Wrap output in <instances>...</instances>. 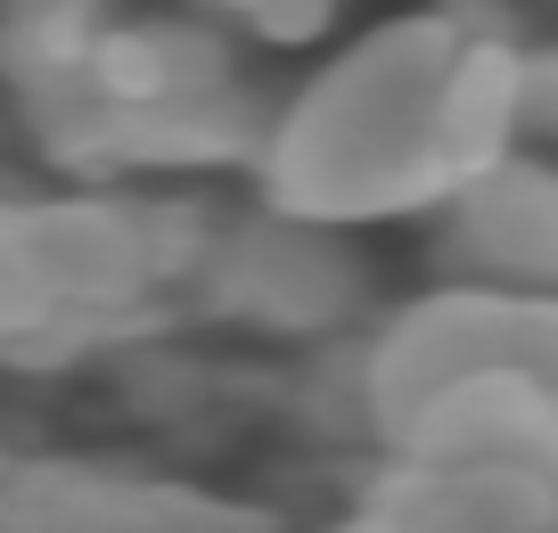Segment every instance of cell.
Returning a JSON list of instances; mask_svg holds the SVG:
<instances>
[{
	"label": "cell",
	"instance_id": "obj_8",
	"mask_svg": "<svg viewBox=\"0 0 558 533\" xmlns=\"http://www.w3.org/2000/svg\"><path fill=\"white\" fill-rule=\"evenodd\" d=\"M222 9H239L263 41H313L320 25H329L337 0H222Z\"/></svg>",
	"mask_w": 558,
	"mask_h": 533
},
{
	"label": "cell",
	"instance_id": "obj_5",
	"mask_svg": "<svg viewBox=\"0 0 558 533\" xmlns=\"http://www.w3.org/2000/svg\"><path fill=\"white\" fill-rule=\"evenodd\" d=\"M0 533H288L255 500L107 460H0Z\"/></svg>",
	"mask_w": 558,
	"mask_h": 533
},
{
	"label": "cell",
	"instance_id": "obj_9",
	"mask_svg": "<svg viewBox=\"0 0 558 533\" xmlns=\"http://www.w3.org/2000/svg\"><path fill=\"white\" fill-rule=\"evenodd\" d=\"M525 140H558V41H525Z\"/></svg>",
	"mask_w": 558,
	"mask_h": 533
},
{
	"label": "cell",
	"instance_id": "obj_2",
	"mask_svg": "<svg viewBox=\"0 0 558 533\" xmlns=\"http://www.w3.org/2000/svg\"><path fill=\"white\" fill-rule=\"evenodd\" d=\"M362 419L378 451L329 533H558V378L460 344L427 295L369 337Z\"/></svg>",
	"mask_w": 558,
	"mask_h": 533
},
{
	"label": "cell",
	"instance_id": "obj_4",
	"mask_svg": "<svg viewBox=\"0 0 558 533\" xmlns=\"http://www.w3.org/2000/svg\"><path fill=\"white\" fill-rule=\"evenodd\" d=\"M206 214L173 197L0 206V353H66L140 320L165 288H197Z\"/></svg>",
	"mask_w": 558,
	"mask_h": 533
},
{
	"label": "cell",
	"instance_id": "obj_7",
	"mask_svg": "<svg viewBox=\"0 0 558 533\" xmlns=\"http://www.w3.org/2000/svg\"><path fill=\"white\" fill-rule=\"evenodd\" d=\"M436 263L452 271V288L558 295V165L518 148L485 181H469L436 214Z\"/></svg>",
	"mask_w": 558,
	"mask_h": 533
},
{
	"label": "cell",
	"instance_id": "obj_1",
	"mask_svg": "<svg viewBox=\"0 0 558 533\" xmlns=\"http://www.w3.org/2000/svg\"><path fill=\"white\" fill-rule=\"evenodd\" d=\"M525 148V41L469 0H427L329 50L263 123V206L313 230L436 222Z\"/></svg>",
	"mask_w": 558,
	"mask_h": 533
},
{
	"label": "cell",
	"instance_id": "obj_3",
	"mask_svg": "<svg viewBox=\"0 0 558 533\" xmlns=\"http://www.w3.org/2000/svg\"><path fill=\"white\" fill-rule=\"evenodd\" d=\"M25 99L74 172H190L263 148V107L206 25H107L50 41Z\"/></svg>",
	"mask_w": 558,
	"mask_h": 533
},
{
	"label": "cell",
	"instance_id": "obj_6",
	"mask_svg": "<svg viewBox=\"0 0 558 533\" xmlns=\"http://www.w3.org/2000/svg\"><path fill=\"white\" fill-rule=\"evenodd\" d=\"M197 295L246 328L313 337V328H337L362 304V255L345 246V230H313V222H288V214L263 206L246 222L214 230Z\"/></svg>",
	"mask_w": 558,
	"mask_h": 533
}]
</instances>
